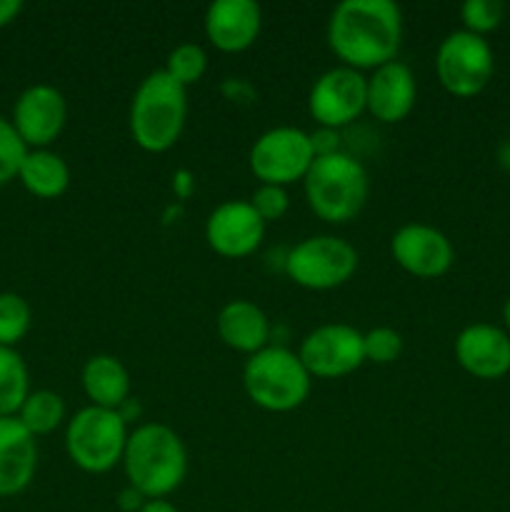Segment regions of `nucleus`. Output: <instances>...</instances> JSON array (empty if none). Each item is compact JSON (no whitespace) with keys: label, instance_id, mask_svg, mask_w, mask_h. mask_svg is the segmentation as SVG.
<instances>
[{"label":"nucleus","instance_id":"nucleus-32","mask_svg":"<svg viewBox=\"0 0 510 512\" xmlns=\"http://www.w3.org/2000/svg\"><path fill=\"white\" fill-rule=\"evenodd\" d=\"M20 10H23V3H20V0H0V28L13 23L20 15Z\"/></svg>","mask_w":510,"mask_h":512},{"label":"nucleus","instance_id":"nucleus-17","mask_svg":"<svg viewBox=\"0 0 510 512\" xmlns=\"http://www.w3.org/2000/svg\"><path fill=\"white\" fill-rule=\"evenodd\" d=\"M205 38L220 53H243L258 40L263 10L255 0H215L205 10Z\"/></svg>","mask_w":510,"mask_h":512},{"label":"nucleus","instance_id":"nucleus-5","mask_svg":"<svg viewBox=\"0 0 510 512\" xmlns=\"http://www.w3.org/2000/svg\"><path fill=\"white\" fill-rule=\"evenodd\" d=\"M243 388L255 408L265 413H290L308 400L313 378L295 350L268 345L245 360Z\"/></svg>","mask_w":510,"mask_h":512},{"label":"nucleus","instance_id":"nucleus-29","mask_svg":"<svg viewBox=\"0 0 510 512\" xmlns=\"http://www.w3.org/2000/svg\"><path fill=\"white\" fill-rule=\"evenodd\" d=\"M248 203L253 205V210L263 218L265 225L285 218V213H288L290 208L288 190L280 188V185H265V183H258V188L253 190Z\"/></svg>","mask_w":510,"mask_h":512},{"label":"nucleus","instance_id":"nucleus-23","mask_svg":"<svg viewBox=\"0 0 510 512\" xmlns=\"http://www.w3.org/2000/svg\"><path fill=\"white\" fill-rule=\"evenodd\" d=\"M30 395V378L25 360L15 348H0V418L18 415Z\"/></svg>","mask_w":510,"mask_h":512},{"label":"nucleus","instance_id":"nucleus-21","mask_svg":"<svg viewBox=\"0 0 510 512\" xmlns=\"http://www.w3.org/2000/svg\"><path fill=\"white\" fill-rule=\"evenodd\" d=\"M18 180L35 198L55 200L68 190L70 168L63 160V155H58L55 150H28L23 158V165H20Z\"/></svg>","mask_w":510,"mask_h":512},{"label":"nucleus","instance_id":"nucleus-26","mask_svg":"<svg viewBox=\"0 0 510 512\" xmlns=\"http://www.w3.org/2000/svg\"><path fill=\"white\" fill-rule=\"evenodd\" d=\"M505 5L498 0H468L460 5V20H463V30L485 38L493 33L500 23H503Z\"/></svg>","mask_w":510,"mask_h":512},{"label":"nucleus","instance_id":"nucleus-11","mask_svg":"<svg viewBox=\"0 0 510 512\" xmlns=\"http://www.w3.org/2000/svg\"><path fill=\"white\" fill-rule=\"evenodd\" d=\"M308 113L320 128H348L365 113V73L345 65L320 73L310 85Z\"/></svg>","mask_w":510,"mask_h":512},{"label":"nucleus","instance_id":"nucleus-34","mask_svg":"<svg viewBox=\"0 0 510 512\" xmlns=\"http://www.w3.org/2000/svg\"><path fill=\"white\" fill-rule=\"evenodd\" d=\"M140 512H180L170 500H148Z\"/></svg>","mask_w":510,"mask_h":512},{"label":"nucleus","instance_id":"nucleus-20","mask_svg":"<svg viewBox=\"0 0 510 512\" xmlns=\"http://www.w3.org/2000/svg\"><path fill=\"white\" fill-rule=\"evenodd\" d=\"M85 395L90 405L105 410H120L130 400V373L115 355L98 353L85 360L83 373H80Z\"/></svg>","mask_w":510,"mask_h":512},{"label":"nucleus","instance_id":"nucleus-30","mask_svg":"<svg viewBox=\"0 0 510 512\" xmlns=\"http://www.w3.org/2000/svg\"><path fill=\"white\" fill-rule=\"evenodd\" d=\"M310 145H313L315 158H325V155L340 153V150H343V143H340V130L320 128V125H315V130L310 133Z\"/></svg>","mask_w":510,"mask_h":512},{"label":"nucleus","instance_id":"nucleus-9","mask_svg":"<svg viewBox=\"0 0 510 512\" xmlns=\"http://www.w3.org/2000/svg\"><path fill=\"white\" fill-rule=\"evenodd\" d=\"M315 153L310 145V133L295 125H278L255 138L250 145L248 165L258 183L288 188L303 183L313 165Z\"/></svg>","mask_w":510,"mask_h":512},{"label":"nucleus","instance_id":"nucleus-1","mask_svg":"<svg viewBox=\"0 0 510 512\" xmlns=\"http://www.w3.org/2000/svg\"><path fill=\"white\" fill-rule=\"evenodd\" d=\"M325 40L340 65L373 73L398 60L403 13L393 0H343L330 10Z\"/></svg>","mask_w":510,"mask_h":512},{"label":"nucleus","instance_id":"nucleus-2","mask_svg":"<svg viewBox=\"0 0 510 512\" xmlns=\"http://www.w3.org/2000/svg\"><path fill=\"white\" fill-rule=\"evenodd\" d=\"M123 473L148 500H168L188 475V448L170 425L140 423L130 430L123 453Z\"/></svg>","mask_w":510,"mask_h":512},{"label":"nucleus","instance_id":"nucleus-31","mask_svg":"<svg viewBox=\"0 0 510 512\" xmlns=\"http://www.w3.org/2000/svg\"><path fill=\"white\" fill-rule=\"evenodd\" d=\"M115 503H118V508L123 512H140L143 510V505L148 503V498L140 495L133 485H125V488L118 493V500H115Z\"/></svg>","mask_w":510,"mask_h":512},{"label":"nucleus","instance_id":"nucleus-28","mask_svg":"<svg viewBox=\"0 0 510 512\" xmlns=\"http://www.w3.org/2000/svg\"><path fill=\"white\" fill-rule=\"evenodd\" d=\"M25 153H28V145L20 140L13 123L0 115V188L18 178Z\"/></svg>","mask_w":510,"mask_h":512},{"label":"nucleus","instance_id":"nucleus-36","mask_svg":"<svg viewBox=\"0 0 510 512\" xmlns=\"http://www.w3.org/2000/svg\"><path fill=\"white\" fill-rule=\"evenodd\" d=\"M503 320H505V333L510 335V298L505 300V305H503Z\"/></svg>","mask_w":510,"mask_h":512},{"label":"nucleus","instance_id":"nucleus-6","mask_svg":"<svg viewBox=\"0 0 510 512\" xmlns=\"http://www.w3.org/2000/svg\"><path fill=\"white\" fill-rule=\"evenodd\" d=\"M128 435L120 410L85 405L65 425V453L83 473L103 475L123 463Z\"/></svg>","mask_w":510,"mask_h":512},{"label":"nucleus","instance_id":"nucleus-24","mask_svg":"<svg viewBox=\"0 0 510 512\" xmlns=\"http://www.w3.org/2000/svg\"><path fill=\"white\" fill-rule=\"evenodd\" d=\"M163 70L175 83H180L188 90L190 85L203 80L205 70H208V53L198 43H180L168 53Z\"/></svg>","mask_w":510,"mask_h":512},{"label":"nucleus","instance_id":"nucleus-18","mask_svg":"<svg viewBox=\"0 0 510 512\" xmlns=\"http://www.w3.org/2000/svg\"><path fill=\"white\" fill-rule=\"evenodd\" d=\"M38 470V445L15 415L0 418V498L20 495Z\"/></svg>","mask_w":510,"mask_h":512},{"label":"nucleus","instance_id":"nucleus-13","mask_svg":"<svg viewBox=\"0 0 510 512\" xmlns=\"http://www.w3.org/2000/svg\"><path fill=\"white\" fill-rule=\"evenodd\" d=\"M265 238V223L248 200H225L205 220V243L215 255L240 260L253 255Z\"/></svg>","mask_w":510,"mask_h":512},{"label":"nucleus","instance_id":"nucleus-15","mask_svg":"<svg viewBox=\"0 0 510 512\" xmlns=\"http://www.w3.org/2000/svg\"><path fill=\"white\" fill-rule=\"evenodd\" d=\"M418 100V83L413 70L400 60L380 65L370 75H365V113L385 125L403 123L415 108Z\"/></svg>","mask_w":510,"mask_h":512},{"label":"nucleus","instance_id":"nucleus-3","mask_svg":"<svg viewBox=\"0 0 510 512\" xmlns=\"http://www.w3.org/2000/svg\"><path fill=\"white\" fill-rule=\"evenodd\" d=\"M188 120V90L163 68L145 75L130 98V138L145 153H168Z\"/></svg>","mask_w":510,"mask_h":512},{"label":"nucleus","instance_id":"nucleus-12","mask_svg":"<svg viewBox=\"0 0 510 512\" xmlns=\"http://www.w3.org/2000/svg\"><path fill=\"white\" fill-rule=\"evenodd\" d=\"M395 265L420 280L443 278L455 263V248L443 230L425 223H405L390 238Z\"/></svg>","mask_w":510,"mask_h":512},{"label":"nucleus","instance_id":"nucleus-8","mask_svg":"<svg viewBox=\"0 0 510 512\" xmlns=\"http://www.w3.org/2000/svg\"><path fill=\"white\" fill-rule=\"evenodd\" d=\"M493 73L495 55L485 38L460 28L440 40L435 53V75L445 93L455 98H475L488 88Z\"/></svg>","mask_w":510,"mask_h":512},{"label":"nucleus","instance_id":"nucleus-35","mask_svg":"<svg viewBox=\"0 0 510 512\" xmlns=\"http://www.w3.org/2000/svg\"><path fill=\"white\" fill-rule=\"evenodd\" d=\"M498 163L500 168H505L510 173V138L505 140V143H500L498 148Z\"/></svg>","mask_w":510,"mask_h":512},{"label":"nucleus","instance_id":"nucleus-10","mask_svg":"<svg viewBox=\"0 0 510 512\" xmlns=\"http://www.w3.org/2000/svg\"><path fill=\"white\" fill-rule=\"evenodd\" d=\"M298 358L310 378H345L365 365L363 333L348 323L318 325L300 340Z\"/></svg>","mask_w":510,"mask_h":512},{"label":"nucleus","instance_id":"nucleus-27","mask_svg":"<svg viewBox=\"0 0 510 512\" xmlns=\"http://www.w3.org/2000/svg\"><path fill=\"white\" fill-rule=\"evenodd\" d=\"M363 350L365 363L390 365L403 353V338L395 328L378 325V328H370L368 333H363Z\"/></svg>","mask_w":510,"mask_h":512},{"label":"nucleus","instance_id":"nucleus-4","mask_svg":"<svg viewBox=\"0 0 510 512\" xmlns=\"http://www.w3.org/2000/svg\"><path fill=\"white\" fill-rule=\"evenodd\" d=\"M305 203L330 225H345L363 213L370 195L365 165L348 150L315 158L303 178Z\"/></svg>","mask_w":510,"mask_h":512},{"label":"nucleus","instance_id":"nucleus-16","mask_svg":"<svg viewBox=\"0 0 510 512\" xmlns=\"http://www.w3.org/2000/svg\"><path fill=\"white\" fill-rule=\"evenodd\" d=\"M453 350L460 368L473 378L500 380L510 373V335L498 325H465Z\"/></svg>","mask_w":510,"mask_h":512},{"label":"nucleus","instance_id":"nucleus-22","mask_svg":"<svg viewBox=\"0 0 510 512\" xmlns=\"http://www.w3.org/2000/svg\"><path fill=\"white\" fill-rule=\"evenodd\" d=\"M15 418L33 438L58 430L65 420V400L53 390H30Z\"/></svg>","mask_w":510,"mask_h":512},{"label":"nucleus","instance_id":"nucleus-25","mask_svg":"<svg viewBox=\"0 0 510 512\" xmlns=\"http://www.w3.org/2000/svg\"><path fill=\"white\" fill-rule=\"evenodd\" d=\"M33 310L18 293H0V348H15L28 335Z\"/></svg>","mask_w":510,"mask_h":512},{"label":"nucleus","instance_id":"nucleus-14","mask_svg":"<svg viewBox=\"0 0 510 512\" xmlns=\"http://www.w3.org/2000/svg\"><path fill=\"white\" fill-rule=\"evenodd\" d=\"M68 120V103L55 85L38 83L25 88L13 105V128L28 150L50 148L63 133Z\"/></svg>","mask_w":510,"mask_h":512},{"label":"nucleus","instance_id":"nucleus-19","mask_svg":"<svg viewBox=\"0 0 510 512\" xmlns=\"http://www.w3.org/2000/svg\"><path fill=\"white\" fill-rule=\"evenodd\" d=\"M215 333L228 345L230 350L243 355H255L270 345V320L250 300H228L223 308L218 310L215 318Z\"/></svg>","mask_w":510,"mask_h":512},{"label":"nucleus","instance_id":"nucleus-33","mask_svg":"<svg viewBox=\"0 0 510 512\" xmlns=\"http://www.w3.org/2000/svg\"><path fill=\"white\" fill-rule=\"evenodd\" d=\"M173 190L178 198H188V195L193 193V175H190L188 170H178V173L173 175Z\"/></svg>","mask_w":510,"mask_h":512},{"label":"nucleus","instance_id":"nucleus-7","mask_svg":"<svg viewBox=\"0 0 510 512\" xmlns=\"http://www.w3.org/2000/svg\"><path fill=\"white\" fill-rule=\"evenodd\" d=\"M283 270L298 288L335 290L358 270V250L338 235H310L288 250Z\"/></svg>","mask_w":510,"mask_h":512}]
</instances>
